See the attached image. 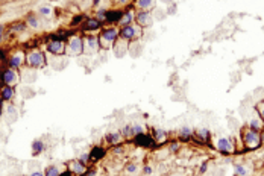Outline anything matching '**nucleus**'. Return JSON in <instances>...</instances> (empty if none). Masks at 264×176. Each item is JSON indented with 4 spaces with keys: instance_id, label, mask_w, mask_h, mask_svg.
Listing matches in <instances>:
<instances>
[{
    "instance_id": "9d476101",
    "label": "nucleus",
    "mask_w": 264,
    "mask_h": 176,
    "mask_svg": "<svg viewBox=\"0 0 264 176\" xmlns=\"http://www.w3.org/2000/svg\"><path fill=\"white\" fill-rule=\"evenodd\" d=\"M103 155H105V150L102 147H94L91 150V153H90V159L91 161H97V159L103 158Z\"/></svg>"
},
{
    "instance_id": "a211bd4d",
    "label": "nucleus",
    "mask_w": 264,
    "mask_h": 176,
    "mask_svg": "<svg viewBox=\"0 0 264 176\" xmlns=\"http://www.w3.org/2000/svg\"><path fill=\"white\" fill-rule=\"evenodd\" d=\"M179 134H181V138H182V140H188L190 137L193 135V132H191V129H190V128H182Z\"/></svg>"
},
{
    "instance_id": "a18cd8bd",
    "label": "nucleus",
    "mask_w": 264,
    "mask_h": 176,
    "mask_svg": "<svg viewBox=\"0 0 264 176\" xmlns=\"http://www.w3.org/2000/svg\"><path fill=\"white\" fill-rule=\"evenodd\" d=\"M263 140H264V135H263Z\"/></svg>"
},
{
    "instance_id": "1a4fd4ad",
    "label": "nucleus",
    "mask_w": 264,
    "mask_h": 176,
    "mask_svg": "<svg viewBox=\"0 0 264 176\" xmlns=\"http://www.w3.org/2000/svg\"><path fill=\"white\" fill-rule=\"evenodd\" d=\"M137 22H138L141 26H144V27L150 26V24H152L150 14H147V12H141V14H138V17H137Z\"/></svg>"
},
{
    "instance_id": "cd10ccee",
    "label": "nucleus",
    "mask_w": 264,
    "mask_h": 176,
    "mask_svg": "<svg viewBox=\"0 0 264 176\" xmlns=\"http://www.w3.org/2000/svg\"><path fill=\"white\" fill-rule=\"evenodd\" d=\"M235 173L240 175V176H245L246 175V169L241 167V165H237V167H235Z\"/></svg>"
},
{
    "instance_id": "7ed1b4c3",
    "label": "nucleus",
    "mask_w": 264,
    "mask_h": 176,
    "mask_svg": "<svg viewBox=\"0 0 264 176\" xmlns=\"http://www.w3.org/2000/svg\"><path fill=\"white\" fill-rule=\"evenodd\" d=\"M83 49V44H82V41L79 38H73L70 41V46H68V53L71 55H79Z\"/></svg>"
},
{
    "instance_id": "c85d7f7f",
    "label": "nucleus",
    "mask_w": 264,
    "mask_h": 176,
    "mask_svg": "<svg viewBox=\"0 0 264 176\" xmlns=\"http://www.w3.org/2000/svg\"><path fill=\"white\" fill-rule=\"evenodd\" d=\"M106 15H108V12L102 9V11L97 12V20H99V22H100V20H106Z\"/></svg>"
},
{
    "instance_id": "423d86ee",
    "label": "nucleus",
    "mask_w": 264,
    "mask_h": 176,
    "mask_svg": "<svg viewBox=\"0 0 264 176\" xmlns=\"http://www.w3.org/2000/svg\"><path fill=\"white\" fill-rule=\"evenodd\" d=\"M115 37H117V32H115L114 29H109V30H106V32L102 35L100 40L103 41V46H105V47H108V46L112 43V41L115 40Z\"/></svg>"
},
{
    "instance_id": "ddd939ff",
    "label": "nucleus",
    "mask_w": 264,
    "mask_h": 176,
    "mask_svg": "<svg viewBox=\"0 0 264 176\" xmlns=\"http://www.w3.org/2000/svg\"><path fill=\"white\" fill-rule=\"evenodd\" d=\"M120 18H122V14H120L119 11H111V12H108V15H106L108 22H120Z\"/></svg>"
},
{
    "instance_id": "a19ab883",
    "label": "nucleus",
    "mask_w": 264,
    "mask_h": 176,
    "mask_svg": "<svg viewBox=\"0 0 264 176\" xmlns=\"http://www.w3.org/2000/svg\"><path fill=\"white\" fill-rule=\"evenodd\" d=\"M94 173H96V172H93V170H90V172H88V176H94Z\"/></svg>"
},
{
    "instance_id": "37998d69",
    "label": "nucleus",
    "mask_w": 264,
    "mask_h": 176,
    "mask_svg": "<svg viewBox=\"0 0 264 176\" xmlns=\"http://www.w3.org/2000/svg\"><path fill=\"white\" fill-rule=\"evenodd\" d=\"M30 176H43V175H41V173H32Z\"/></svg>"
},
{
    "instance_id": "9b49d317",
    "label": "nucleus",
    "mask_w": 264,
    "mask_h": 176,
    "mask_svg": "<svg viewBox=\"0 0 264 176\" xmlns=\"http://www.w3.org/2000/svg\"><path fill=\"white\" fill-rule=\"evenodd\" d=\"M122 37L123 38H128V40H132L134 37H135V29L132 27V26H124L123 27V30H122Z\"/></svg>"
},
{
    "instance_id": "412c9836",
    "label": "nucleus",
    "mask_w": 264,
    "mask_h": 176,
    "mask_svg": "<svg viewBox=\"0 0 264 176\" xmlns=\"http://www.w3.org/2000/svg\"><path fill=\"white\" fill-rule=\"evenodd\" d=\"M261 126H263V121H261V120H258V119H253V120H250V128H252L253 131H258V129H261Z\"/></svg>"
},
{
    "instance_id": "20e7f679",
    "label": "nucleus",
    "mask_w": 264,
    "mask_h": 176,
    "mask_svg": "<svg viewBox=\"0 0 264 176\" xmlns=\"http://www.w3.org/2000/svg\"><path fill=\"white\" fill-rule=\"evenodd\" d=\"M135 143L138 144V146H143V147H152L153 146V141L149 135H146V134H138V135H135Z\"/></svg>"
},
{
    "instance_id": "2eb2a0df",
    "label": "nucleus",
    "mask_w": 264,
    "mask_h": 176,
    "mask_svg": "<svg viewBox=\"0 0 264 176\" xmlns=\"http://www.w3.org/2000/svg\"><path fill=\"white\" fill-rule=\"evenodd\" d=\"M44 149V144H43V141H40V140H35L34 143H32V152L37 155V153H40L41 150Z\"/></svg>"
},
{
    "instance_id": "473e14b6",
    "label": "nucleus",
    "mask_w": 264,
    "mask_h": 176,
    "mask_svg": "<svg viewBox=\"0 0 264 176\" xmlns=\"http://www.w3.org/2000/svg\"><path fill=\"white\" fill-rule=\"evenodd\" d=\"M260 112H261V119L264 120V103H261V105H260Z\"/></svg>"
},
{
    "instance_id": "39448f33",
    "label": "nucleus",
    "mask_w": 264,
    "mask_h": 176,
    "mask_svg": "<svg viewBox=\"0 0 264 176\" xmlns=\"http://www.w3.org/2000/svg\"><path fill=\"white\" fill-rule=\"evenodd\" d=\"M217 149L223 153H231L234 150V146H232V143L228 140V138H220L217 141Z\"/></svg>"
},
{
    "instance_id": "72a5a7b5",
    "label": "nucleus",
    "mask_w": 264,
    "mask_h": 176,
    "mask_svg": "<svg viewBox=\"0 0 264 176\" xmlns=\"http://www.w3.org/2000/svg\"><path fill=\"white\" fill-rule=\"evenodd\" d=\"M41 14H50V9L49 8H43V9H41Z\"/></svg>"
},
{
    "instance_id": "5701e85b",
    "label": "nucleus",
    "mask_w": 264,
    "mask_h": 176,
    "mask_svg": "<svg viewBox=\"0 0 264 176\" xmlns=\"http://www.w3.org/2000/svg\"><path fill=\"white\" fill-rule=\"evenodd\" d=\"M106 141L109 143H119L120 141V134H109L106 137Z\"/></svg>"
},
{
    "instance_id": "f704fd0d",
    "label": "nucleus",
    "mask_w": 264,
    "mask_h": 176,
    "mask_svg": "<svg viewBox=\"0 0 264 176\" xmlns=\"http://www.w3.org/2000/svg\"><path fill=\"white\" fill-rule=\"evenodd\" d=\"M59 176H71L70 172H64V173H59Z\"/></svg>"
},
{
    "instance_id": "e433bc0d",
    "label": "nucleus",
    "mask_w": 264,
    "mask_h": 176,
    "mask_svg": "<svg viewBox=\"0 0 264 176\" xmlns=\"http://www.w3.org/2000/svg\"><path fill=\"white\" fill-rule=\"evenodd\" d=\"M82 20V17H78V18H75V22H73V24H76V23H79Z\"/></svg>"
},
{
    "instance_id": "79ce46f5",
    "label": "nucleus",
    "mask_w": 264,
    "mask_h": 176,
    "mask_svg": "<svg viewBox=\"0 0 264 176\" xmlns=\"http://www.w3.org/2000/svg\"><path fill=\"white\" fill-rule=\"evenodd\" d=\"M2 35H3V27L0 26V38H2Z\"/></svg>"
},
{
    "instance_id": "4be33fe9",
    "label": "nucleus",
    "mask_w": 264,
    "mask_h": 176,
    "mask_svg": "<svg viewBox=\"0 0 264 176\" xmlns=\"http://www.w3.org/2000/svg\"><path fill=\"white\" fill-rule=\"evenodd\" d=\"M46 176H59V172L55 165H52V167H47L46 170Z\"/></svg>"
},
{
    "instance_id": "58836bf2",
    "label": "nucleus",
    "mask_w": 264,
    "mask_h": 176,
    "mask_svg": "<svg viewBox=\"0 0 264 176\" xmlns=\"http://www.w3.org/2000/svg\"><path fill=\"white\" fill-rule=\"evenodd\" d=\"M128 170H129V172H135V165H129Z\"/></svg>"
},
{
    "instance_id": "f8f14e48",
    "label": "nucleus",
    "mask_w": 264,
    "mask_h": 176,
    "mask_svg": "<svg viewBox=\"0 0 264 176\" xmlns=\"http://www.w3.org/2000/svg\"><path fill=\"white\" fill-rule=\"evenodd\" d=\"M124 132L128 134V135L135 137V135H138V134H141V132H143V128H141V126H128Z\"/></svg>"
},
{
    "instance_id": "4468645a",
    "label": "nucleus",
    "mask_w": 264,
    "mask_h": 176,
    "mask_svg": "<svg viewBox=\"0 0 264 176\" xmlns=\"http://www.w3.org/2000/svg\"><path fill=\"white\" fill-rule=\"evenodd\" d=\"M12 96H14V90L9 87V85H8V87H3V90H2V97L6 99V100H9Z\"/></svg>"
},
{
    "instance_id": "a878e982",
    "label": "nucleus",
    "mask_w": 264,
    "mask_h": 176,
    "mask_svg": "<svg viewBox=\"0 0 264 176\" xmlns=\"http://www.w3.org/2000/svg\"><path fill=\"white\" fill-rule=\"evenodd\" d=\"M87 44H88L90 50H96V47H97V41L94 40V38H88V40H87Z\"/></svg>"
},
{
    "instance_id": "0eeeda50",
    "label": "nucleus",
    "mask_w": 264,
    "mask_h": 176,
    "mask_svg": "<svg viewBox=\"0 0 264 176\" xmlns=\"http://www.w3.org/2000/svg\"><path fill=\"white\" fill-rule=\"evenodd\" d=\"M0 80L2 82H5V84H8V85H12L14 82L17 80L15 79V73H14V70H6V71H3L2 73V78H0Z\"/></svg>"
},
{
    "instance_id": "bb28decb",
    "label": "nucleus",
    "mask_w": 264,
    "mask_h": 176,
    "mask_svg": "<svg viewBox=\"0 0 264 176\" xmlns=\"http://www.w3.org/2000/svg\"><path fill=\"white\" fill-rule=\"evenodd\" d=\"M138 5L146 9V8H149V6L152 5V0H138Z\"/></svg>"
},
{
    "instance_id": "dca6fc26",
    "label": "nucleus",
    "mask_w": 264,
    "mask_h": 176,
    "mask_svg": "<svg viewBox=\"0 0 264 176\" xmlns=\"http://www.w3.org/2000/svg\"><path fill=\"white\" fill-rule=\"evenodd\" d=\"M71 170L75 172V173H79V175H82L83 172H85V169H83V165H82V162H73L71 164Z\"/></svg>"
},
{
    "instance_id": "ea45409f",
    "label": "nucleus",
    "mask_w": 264,
    "mask_h": 176,
    "mask_svg": "<svg viewBox=\"0 0 264 176\" xmlns=\"http://www.w3.org/2000/svg\"><path fill=\"white\" fill-rule=\"evenodd\" d=\"M178 149V144H172V150H176Z\"/></svg>"
},
{
    "instance_id": "f257e3e1",
    "label": "nucleus",
    "mask_w": 264,
    "mask_h": 176,
    "mask_svg": "<svg viewBox=\"0 0 264 176\" xmlns=\"http://www.w3.org/2000/svg\"><path fill=\"white\" fill-rule=\"evenodd\" d=\"M245 143H246V146L247 147H257L258 144H260V135L257 134V131H249L246 132V135H245Z\"/></svg>"
},
{
    "instance_id": "c9c22d12",
    "label": "nucleus",
    "mask_w": 264,
    "mask_h": 176,
    "mask_svg": "<svg viewBox=\"0 0 264 176\" xmlns=\"http://www.w3.org/2000/svg\"><path fill=\"white\" fill-rule=\"evenodd\" d=\"M205 170H206V162H204L202 167H200V172H205Z\"/></svg>"
},
{
    "instance_id": "aec40b11",
    "label": "nucleus",
    "mask_w": 264,
    "mask_h": 176,
    "mask_svg": "<svg viewBox=\"0 0 264 176\" xmlns=\"http://www.w3.org/2000/svg\"><path fill=\"white\" fill-rule=\"evenodd\" d=\"M20 64H22V56H18V55H17V56H12V58H11V61H9V65L14 67V68H15V67H18Z\"/></svg>"
},
{
    "instance_id": "7c9ffc66",
    "label": "nucleus",
    "mask_w": 264,
    "mask_h": 176,
    "mask_svg": "<svg viewBox=\"0 0 264 176\" xmlns=\"http://www.w3.org/2000/svg\"><path fill=\"white\" fill-rule=\"evenodd\" d=\"M29 23L32 24L34 27H37V26H38V22H37V20H35L34 17H30V18H29Z\"/></svg>"
},
{
    "instance_id": "6ab92c4d",
    "label": "nucleus",
    "mask_w": 264,
    "mask_h": 176,
    "mask_svg": "<svg viewBox=\"0 0 264 176\" xmlns=\"http://www.w3.org/2000/svg\"><path fill=\"white\" fill-rule=\"evenodd\" d=\"M155 140L156 141H164L165 140V132L164 131H161V129H155Z\"/></svg>"
},
{
    "instance_id": "2f4dec72",
    "label": "nucleus",
    "mask_w": 264,
    "mask_h": 176,
    "mask_svg": "<svg viewBox=\"0 0 264 176\" xmlns=\"http://www.w3.org/2000/svg\"><path fill=\"white\" fill-rule=\"evenodd\" d=\"M23 29H24V24H22V23H18V24L14 26V30H23Z\"/></svg>"
},
{
    "instance_id": "4c0bfd02",
    "label": "nucleus",
    "mask_w": 264,
    "mask_h": 176,
    "mask_svg": "<svg viewBox=\"0 0 264 176\" xmlns=\"http://www.w3.org/2000/svg\"><path fill=\"white\" fill-rule=\"evenodd\" d=\"M144 172H146V175H150V172H152V170H150V167H146V169H144Z\"/></svg>"
},
{
    "instance_id": "f3484780",
    "label": "nucleus",
    "mask_w": 264,
    "mask_h": 176,
    "mask_svg": "<svg viewBox=\"0 0 264 176\" xmlns=\"http://www.w3.org/2000/svg\"><path fill=\"white\" fill-rule=\"evenodd\" d=\"M99 24H100V23H99V20H97V18H94V20H88L87 24L83 26V27H85V29H90V30H93V29H97V27H99Z\"/></svg>"
},
{
    "instance_id": "6e6552de",
    "label": "nucleus",
    "mask_w": 264,
    "mask_h": 176,
    "mask_svg": "<svg viewBox=\"0 0 264 176\" xmlns=\"http://www.w3.org/2000/svg\"><path fill=\"white\" fill-rule=\"evenodd\" d=\"M47 50L52 52V53H55V55L62 53V50H64V43H62V41H52V43L47 46Z\"/></svg>"
},
{
    "instance_id": "b1692460",
    "label": "nucleus",
    "mask_w": 264,
    "mask_h": 176,
    "mask_svg": "<svg viewBox=\"0 0 264 176\" xmlns=\"http://www.w3.org/2000/svg\"><path fill=\"white\" fill-rule=\"evenodd\" d=\"M199 137H200V140H202V141H208V138H209L208 129H200V131H199Z\"/></svg>"
},
{
    "instance_id": "c756f323",
    "label": "nucleus",
    "mask_w": 264,
    "mask_h": 176,
    "mask_svg": "<svg viewBox=\"0 0 264 176\" xmlns=\"http://www.w3.org/2000/svg\"><path fill=\"white\" fill-rule=\"evenodd\" d=\"M87 159H90V155H88V153H83L82 157L79 158V162H82V164H83V162H87Z\"/></svg>"
},
{
    "instance_id": "c03bdc74",
    "label": "nucleus",
    "mask_w": 264,
    "mask_h": 176,
    "mask_svg": "<svg viewBox=\"0 0 264 176\" xmlns=\"http://www.w3.org/2000/svg\"><path fill=\"white\" fill-rule=\"evenodd\" d=\"M2 105H3V100L0 99V111H2Z\"/></svg>"
},
{
    "instance_id": "f03ea898",
    "label": "nucleus",
    "mask_w": 264,
    "mask_h": 176,
    "mask_svg": "<svg viewBox=\"0 0 264 176\" xmlns=\"http://www.w3.org/2000/svg\"><path fill=\"white\" fill-rule=\"evenodd\" d=\"M29 64L32 67H41L44 64L43 53H40V52H32V53L29 55Z\"/></svg>"
},
{
    "instance_id": "393cba45",
    "label": "nucleus",
    "mask_w": 264,
    "mask_h": 176,
    "mask_svg": "<svg viewBox=\"0 0 264 176\" xmlns=\"http://www.w3.org/2000/svg\"><path fill=\"white\" fill-rule=\"evenodd\" d=\"M131 20H132V14H131V12H128V14H124V17H122V18H120V23L128 26V23L131 22Z\"/></svg>"
}]
</instances>
